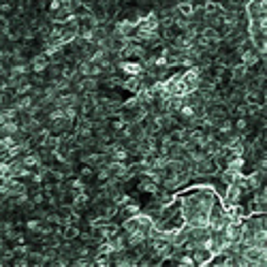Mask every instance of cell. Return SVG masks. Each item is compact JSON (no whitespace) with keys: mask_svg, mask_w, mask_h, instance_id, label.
<instances>
[{"mask_svg":"<svg viewBox=\"0 0 267 267\" xmlns=\"http://www.w3.org/2000/svg\"><path fill=\"white\" fill-rule=\"evenodd\" d=\"M180 81L184 86V92H197L199 90V84H201V69L199 66H190L186 69L184 73L180 75Z\"/></svg>","mask_w":267,"mask_h":267,"instance_id":"6da1fadb","label":"cell"},{"mask_svg":"<svg viewBox=\"0 0 267 267\" xmlns=\"http://www.w3.org/2000/svg\"><path fill=\"white\" fill-rule=\"evenodd\" d=\"M244 13L248 19L267 17V0H248V3L244 5Z\"/></svg>","mask_w":267,"mask_h":267,"instance_id":"7a4b0ae2","label":"cell"},{"mask_svg":"<svg viewBox=\"0 0 267 267\" xmlns=\"http://www.w3.org/2000/svg\"><path fill=\"white\" fill-rule=\"evenodd\" d=\"M28 64H30V71H32V73H45L47 66H49V58L41 51V54H35L32 58H30Z\"/></svg>","mask_w":267,"mask_h":267,"instance_id":"3957f363","label":"cell"},{"mask_svg":"<svg viewBox=\"0 0 267 267\" xmlns=\"http://www.w3.org/2000/svg\"><path fill=\"white\" fill-rule=\"evenodd\" d=\"M118 69L126 75H139L143 71L141 62H137V60H122V62H118Z\"/></svg>","mask_w":267,"mask_h":267,"instance_id":"277c9868","label":"cell"},{"mask_svg":"<svg viewBox=\"0 0 267 267\" xmlns=\"http://www.w3.org/2000/svg\"><path fill=\"white\" fill-rule=\"evenodd\" d=\"M24 227H26V231H28L30 235H35V238H39V233H41V227H43V220L35 216V218L26 220V224H24Z\"/></svg>","mask_w":267,"mask_h":267,"instance_id":"5b68a950","label":"cell"},{"mask_svg":"<svg viewBox=\"0 0 267 267\" xmlns=\"http://www.w3.org/2000/svg\"><path fill=\"white\" fill-rule=\"evenodd\" d=\"M92 176H94V169H92L90 165H84V167L79 169V178L84 180V182H86V180H90Z\"/></svg>","mask_w":267,"mask_h":267,"instance_id":"8992f818","label":"cell"}]
</instances>
